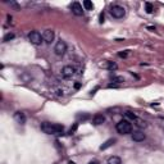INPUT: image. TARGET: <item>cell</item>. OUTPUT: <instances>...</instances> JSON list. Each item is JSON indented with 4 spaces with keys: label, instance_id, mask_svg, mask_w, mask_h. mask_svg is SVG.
Here are the masks:
<instances>
[{
    "label": "cell",
    "instance_id": "1",
    "mask_svg": "<svg viewBox=\"0 0 164 164\" xmlns=\"http://www.w3.org/2000/svg\"><path fill=\"white\" fill-rule=\"evenodd\" d=\"M41 130L42 132L48 133V135H55V133H62L64 130V127L62 124L58 123H49V122H44L41 124Z\"/></svg>",
    "mask_w": 164,
    "mask_h": 164
},
{
    "label": "cell",
    "instance_id": "2",
    "mask_svg": "<svg viewBox=\"0 0 164 164\" xmlns=\"http://www.w3.org/2000/svg\"><path fill=\"white\" fill-rule=\"evenodd\" d=\"M117 131L120 133V135H127V133L132 132V124L128 122L127 119H122L117 123Z\"/></svg>",
    "mask_w": 164,
    "mask_h": 164
},
{
    "label": "cell",
    "instance_id": "3",
    "mask_svg": "<svg viewBox=\"0 0 164 164\" xmlns=\"http://www.w3.org/2000/svg\"><path fill=\"white\" fill-rule=\"evenodd\" d=\"M110 14H112V17L114 18H123L126 14V9L123 7H120V5H112L110 7Z\"/></svg>",
    "mask_w": 164,
    "mask_h": 164
},
{
    "label": "cell",
    "instance_id": "4",
    "mask_svg": "<svg viewBox=\"0 0 164 164\" xmlns=\"http://www.w3.org/2000/svg\"><path fill=\"white\" fill-rule=\"evenodd\" d=\"M28 40H30L33 45H40V44L44 41V38H42V35H41L40 32L32 31V32L28 33Z\"/></svg>",
    "mask_w": 164,
    "mask_h": 164
},
{
    "label": "cell",
    "instance_id": "5",
    "mask_svg": "<svg viewBox=\"0 0 164 164\" xmlns=\"http://www.w3.org/2000/svg\"><path fill=\"white\" fill-rule=\"evenodd\" d=\"M54 51H55L56 55H64L67 51V44L64 42L63 40H59L58 42L55 44V48H54Z\"/></svg>",
    "mask_w": 164,
    "mask_h": 164
},
{
    "label": "cell",
    "instance_id": "6",
    "mask_svg": "<svg viewBox=\"0 0 164 164\" xmlns=\"http://www.w3.org/2000/svg\"><path fill=\"white\" fill-rule=\"evenodd\" d=\"M42 38L46 44H51L55 38V33H54L53 30H45L42 33Z\"/></svg>",
    "mask_w": 164,
    "mask_h": 164
},
{
    "label": "cell",
    "instance_id": "7",
    "mask_svg": "<svg viewBox=\"0 0 164 164\" xmlns=\"http://www.w3.org/2000/svg\"><path fill=\"white\" fill-rule=\"evenodd\" d=\"M74 72H76L74 67L65 65V67H63V68H62V76H63L64 78H71V77L74 74Z\"/></svg>",
    "mask_w": 164,
    "mask_h": 164
},
{
    "label": "cell",
    "instance_id": "8",
    "mask_svg": "<svg viewBox=\"0 0 164 164\" xmlns=\"http://www.w3.org/2000/svg\"><path fill=\"white\" fill-rule=\"evenodd\" d=\"M71 9H72V12H73L76 15H82V14H83V9H82V5L79 4L78 1L72 3Z\"/></svg>",
    "mask_w": 164,
    "mask_h": 164
},
{
    "label": "cell",
    "instance_id": "9",
    "mask_svg": "<svg viewBox=\"0 0 164 164\" xmlns=\"http://www.w3.org/2000/svg\"><path fill=\"white\" fill-rule=\"evenodd\" d=\"M132 140L136 141V142H141V141L145 140V133L141 132V131H136V132L132 133Z\"/></svg>",
    "mask_w": 164,
    "mask_h": 164
},
{
    "label": "cell",
    "instance_id": "10",
    "mask_svg": "<svg viewBox=\"0 0 164 164\" xmlns=\"http://www.w3.org/2000/svg\"><path fill=\"white\" fill-rule=\"evenodd\" d=\"M14 119H15V122L19 123V124H24V123H26V115H24V113H22V112L14 113Z\"/></svg>",
    "mask_w": 164,
    "mask_h": 164
},
{
    "label": "cell",
    "instance_id": "11",
    "mask_svg": "<svg viewBox=\"0 0 164 164\" xmlns=\"http://www.w3.org/2000/svg\"><path fill=\"white\" fill-rule=\"evenodd\" d=\"M104 122H105V117L102 114H95L94 117H92V123H94L95 126L102 124Z\"/></svg>",
    "mask_w": 164,
    "mask_h": 164
},
{
    "label": "cell",
    "instance_id": "12",
    "mask_svg": "<svg viewBox=\"0 0 164 164\" xmlns=\"http://www.w3.org/2000/svg\"><path fill=\"white\" fill-rule=\"evenodd\" d=\"M108 164H122V160L119 156H110L108 159Z\"/></svg>",
    "mask_w": 164,
    "mask_h": 164
},
{
    "label": "cell",
    "instance_id": "13",
    "mask_svg": "<svg viewBox=\"0 0 164 164\" xmlns=\"http://www.w3.org/2000/svg\"><path fill=\"white\" fill-rule=\"evenodd\" d=\"M114 142H115V140H114V138H110V140L105 141V142L102 144L101 146H100V150H105V149H108V147H109V146H112Z\"/></svg>",
    "mask_w": 164,
    "mask_h": 164
},
{
    "label": "cell",
    "instance_id": "14",
    "mask_svg": "<svg viewBox=\"0 0 164 164\" xmlns=\"http://www.w3.org/2000/svg\"><path fill=\"white\" fill-rule=\"evenodd\" d=\"M110 79H112L113 82H115V83H122V82H124V78L120 76H112Z\"/></svg>",
    "mask_w": 164,
    "mask_h": 164
},
{
    "label": "cell",
    "instance_id": "15",
    "mask_svg": "<svg viewBox=\"0 0 164 164\" xmlns=\"http://www.w3.org/2000/svg\"><path fill=\"white\" fill-rule=\"evenodd\" d=\"M83 7L86 8L87 10H92V9H94V4H92L90 0H85V1H83Z\"/></svg>",
    "mask_w": 164,
    "mask_h": 164
},
{
    "label": "cell",
    "instance_id": "16",
    "mask_svg": "<svg viewBox=\"0 0 164 164\" xmlns=\"http://www.w3.org/2000/svg\"><path fill=\"white\" fill-rule=\"evenodd\" d=\"M145 9H146V13H149V14H151L154 10V5L151 4V3H145Z\"/></svg>",
    "mask_w": 164,
    "mask_h": 164
},
{
    "label": "cell",
    "instance_id": "17",
    "mask_svg": "<svg viewBox=\"0 0 164 164\" xmlns=\"http://www.w3.org/2000/svg\"><path fill=\"white\" fill-rule=\"evenodd\" d=\"M106 68L109 69V71H115V69L118 68V65L115 63H113V62H108V64H106Z\"/></svg>",
    "mask_w": 164,
    "mask_h": 164
},
{
    "label": "cell",
    "instance_id": "18",
    "mask_svg": "<svg viewBox=\"0 0 164 164\" xmlns=\"http://www.w3.org/2000/svg\"><path fill=\"white\" fill-rule=\"evenodd\" d=\"M124 115L128 118V119H132V120L136 119V114H135V113H132V112H126Z\"/></svg>",
    "mask_w": 164,
    "mask_h": 164
},
{
    "label": "cell",
    "instance_id": "19",
    "mask_svg": "<svg viewBox=\"0 0 164 164\" xmlns=\"http://www.w3.org/2000/svg\"><path fill=\"white\" fill-rule=\"evenodd\" d=\"M13 38H14V33H7V35L4 36V38H3V40H4L5 42H7V41L13 40Z\"/></svg>",
    "mask_w": 164,
    "mask_h": 164
},
{
    "label": "cell",
    "instance_id": "20",
    "mask_svg": "<svg viewBox=\"0 0 164 164\" xmlns=\"http://www.w3.org/2000/svg\"><path fill=\"white\" fill-rule=\"evenodd\" d=\"M89 118H90L89 114H79L78 115V119H82V120H86V119H89Z\"/></svg>",
    "mask_w": 164,
    "mask_h": 164
},
{
    "label": "cell",
    "instance_id": "21",
    "mask_svg": "<svg viewBox=\"0 0 164 164\" xmlns=\"http://www.w3.org/2000/svg\"><path fill=\"white\" fill-rule=\"evenodd\" d=\"M76 130H77V124H74L73 127H72L71 130H69V135H72V133H73V132H74V131H76Z\"/></svg>",
    "mask_w": 164,
    "mask_h": 164
},
{
    "label": "cell",
    "instance_id": "22",
    "mask_svg": "<svg viewBox=\"0 0 164 164\" xmlns=\"http://www.w3.org/2000/svg\"><path fill=\"white\" fill-rule=\"evenodd\" d=\"M137 124L140 126V127H145V126H146V124H145V122H142V120H138Z\"/></svg>",
    "mask_w": 164,
    "mask_h": 164
},
{
    "label": "cell",
    "instance_id": "23",
    "mask_svg": "<svg viewBox=\"0 0 164 164\" xmlns=\"http://www.w3.org/2000/svg\"><path fill=\"white\" fill-rule=\"evenodd\" d=\"M102 22H104V13L100 14V23H102Z\"/></svg>",
    "mask_w": 164,
    "mask_h": 164
},
{
    "label": "cell",
    "instance_id": "24",
    "mask_svg": "<svg viewBox=\"0 0 164 164\" xmlns=\"http://www.w3.org/2000/svg\"><path fill=\"white\" fill-rule=\"evenodd\" d=\"M74 87H76V89H79V87H81V83H79V82H77V83L74 85Z\"/></svg>",
    "mask_w": 164,
    "mask_h": 164
},
{
    "label": "cell",
    "instance_id": "25",
    "mask_svg": "<svg viewBox=\"0 0 164 164\" xmlns=\"http://www.w3.org/2000/svg\"><path fill=\"white\" fill-rule=\"evenodd\" d=\"M89 164H99V161H96V160H91Z\"/></svg>",
    "mask_w": 164,
    "mask_h": 164
},
{
    "label": "cell",
    "instance_id": "26",
    "mask_svg": "<svg viewBox=\"0 0 164 164\" xmlns=\"http://www.w3.org/2000/svg\"><path fill=\"white\" fill-rule=\"evenodd\" d=\"M119 56H126V53H119Z\"/></svg>",
    "mask_w": 164,
    "mask_h": 164
},
{
    "label": "cell",
    "instance_id": "27",
    "mask_svg": "<svg viewBox=\"0 0 164 164\" xmlns=\"http://www.w3.org/2000/svg\"><path fill=\"white\" fill-rule=\"evenodd\" d=\"M68 164H76V163H74V161H69Z\"/></svg>",
    "mask_w": 164,
    "mask_h": 164
}]
</instances>
